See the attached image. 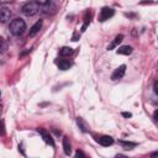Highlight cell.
<instances>
[{"label":"cell","mask_w":158,"mask_h":158,"mask_svg":"<svg viewBox=\"0 0 158 158\" xmlns=\"http://www.w3.org/2000/svg\"><path fill=\"white\" fill-rule=\"evenodd\" d=\"M153 88H154V93L158 95V80L154 83V86H153Z\"/></svg>","instance_id":"e0dca14e"},{"label":"cell","mask_w":158,"mask_h":158,"mask_svg":"<svg viewBox=\"0 0 158 158\" xmlns=\"http://www.w3.org/2000/svg\"><path fill=\"white\" fill-rule=\"evenodd\" d=\"M125 72H126V65L122 64V65H120L117 69L114 70V73H112V75H111V79H112V80H120V79L125 75Z\"/></svg>","instance_id":"5b68a950"},{"label":"cell","mask_w":158,"mask_h":158,"mask_svg":"<svg viewBox=\"0 0 158 158\" xmlns=\"http://www.w3.org/2000/svg\"><path fill=\"white\" fill-rule=\"evenodd\" d=\"M77 122H78V125L80 126V128H81V131H88V126H86V123L83 121V118H80V117H78V120H77Z\"/></svg>","instance_id":"5bb4252c"},{"label":"cell","mask_w":158,"mask_h":158,"mask_svg":"<svg viewBox=\"0 0 158 158\" xmlns=\"http://www.w3.org/2000/svg\"><path fill=\"white\" fill-rule=\"evenodd\" d=\"M63 149H64V153H65L67 156H69V154L72 153L70 143H69V141H68V138H67V137H64V138H63Z\"/></svg>","instance_id":"4fadbf2b"},{"label":"cell","mask_w":158,"mask_h":158,"mask_svg":"<svg viewBox=\"0 0 158 158\" xmlns=\"http://www.w3.org/2000/svg\"><path fill=\"white\" fill-rule=\"evenodd\" d=\"M38 9H40V5L36 1H30V2H26L21 7V11L26 16H33V15H36L38 12Z\"/></svg>","instance_id":"7a4b0ae2"},{"label":"cell","mask_w":158,"mask_h":158,"mask_svg":"<svg viewBox=\"0 0 158 158\" xmlns=\"http://www.w3.org/2000/svg\"><path fill=\"white\" fill-rule=\"evenodd\" d=\"M70 65H72V63H70L69 60H67V59H59V60H58V67H59V69H62V70L69 69Z\"/></svg>","instance_id":"8fae6325"},{"label":"cell","mask_w":158,"mask_h":158,"mask_svg":"<svg viewBox=\"0 0 158 158\" xmlns=\"http://www.w3.org/2000/svg\"><path fill=\"white\" fill-rule=\"evenodd\" d=\"M38 132L41 133V136L43 137V139H44V142H46V143H48V144H51V146H54V142H53L52 137L49 136V133H48L46 130H43V128H40V130H38Z\"/></svg>","instance_id":"52a82bcc"},{"label":"cell","mask_w":158,"mask_h":158,"mask_svg":"<svg viewBox=\"0 0 158 158\" xmlns=\"http://www.w3.org/2000/svg\"><path fill=\"white\" fill-rule=\"evenodd\" d=\"M77 156H78V157H79V156H81V157H86L85 153H83L81 151H77Z\"/></svg>","instance_id":"ffe728a7"},{"label":"cell","mask_w":158,"mask_h":158,"mask_svg":"<svg viewBox=\"0 0 158 158\" xmlns=\"http://www.w3.org/2000/svg\"><path fill=\"white\" fill-rule=\"evenodd\" d=\"M117 53L118 54H123V56H128L132 53V47L130 46H121L117 48Z\"/></svg>","instance_id":"30bf717a"},{"label":"cell","mask_w":158,"mask_h":158,"mask_svg":"<svg viewBox=\"0 0 158 158\" xmlns=\"http://www.w3.org/2000/svg\"><path fill=\"white\" fill-rule=\"evenodd\" d=\"M59 54H60L62 57H69V56L73 54V49H72L70 47H62V48L59 49Z\"/></svg>","instance_id":"7c38bea8"},{"label":"cell","mask_w":158,"mask_h":158,"mask_svg":"<svg viewBox=\"0 0 158 158\" xmlns=\"http://www.w3.org/2000/svg\"><path fill=\"white\" fill-rule=\"evenodd\" d=\"M151 156H152V157H156V156H158V152H154V153H152Z\"/></svg>","instance_id":"7402d4cb"},{"label":"cell","mask_w":158,"mask_h":158,"mask_svg":"<svg viewBox=\"0 0 158 158\" xmlns=\"http://www.w3.org/2000/svg\"><path fill=\"white\" fill-rule=\"evenodd\" d=\"M98 141H99V143H100L101 146H105V147H109V146H111V144L114 143V139H112V137H110V136H101Z\"/></svg>","instance_id":"ba28073f"},{"label":"cell","mask_w":158,"mask_h":158,"mask_svg":"<svg viewBox=\"0 0 158 158\" xmlns=\"http://www.w3.org/2000/svg\"><path fill=\"white\" fill-rule=\"evenodd\" d=\"M114 14H115L114 9H111V7H109V6H104V7L100 10L99 21H100V22H104V21L109 20L110 17H112V16H114Z\"/></svg>","instance_id":"3957f363"},{"label":"cell","mask_w":158,"mask_h":158,"mask_svg":"<svg viewBox=\"0 0 158 158\" xmlns=\"http://www.w3.org/2000/svg\"><path fill=\"white\" fill-rule=\"evenodd\" d=\"M42 23H43V22H42V20H38V21H37V22H36V23L30 28L28 36H30V37H35V36L40 32V30H41V27H42Z\"/></svg>","instance_id":"8992f818"},{"label":"cell","mask_w":158,"mask_h":158,"mask_svg":"<svg viewBox=\"0 0 158 158\" xmlns=\"http://www.w3.org/2000/svg\"><path fill=\"white\" fill-rule=\"evenodd\" d=\"M122 116H125V117H131L132 115H131V112H122Z\"/></svg>","instance_id":"44dd1931"},{"label":"cell","mask_w":158,"mask_h":158,"mask_svg":"<svg viewBox=\"0 0 158 158\" xmlns=\"http://www.w3.org/2000/svg\"><path fill=\"white\" fill-rule=\"evenodd\" d=\"M120 144L126 147V149H131V147L136 146V143H133V142H125V141H120Z\"/></svg>","instance_id":"9a60e30c"},{"label":"cell","mask_w":158,"mask_h":158,"mask_svg":"<svg viewBox=\"0 0 158 158\" xmlns=\"http://www.w3.org/2000/svg\"><path fill=\"white\" fill-rule=\"evenodd\" d=\"M35 1H36L38 5H47L51 0H35Z\"/></svg>","instance_id":"2e32d148"},{"label":"cell","mask_w":158,"mask_h":158,"mask_svg":"<svg viewBox=\"0 0 158 158\" xmlns=\"http://www.w3.org/2000/svg\"><path fill=\"white\" fill-rule=\"evenodd\" d=\"M1 42H2V48H1V52H2V53H4V52H5V51H6V44H5V41H4V40H2V41H1Z\"/></svg>","instance_id":"d6986e66"},{"label":"cell","mask_w":158,"mask_h":158,"mask_svg":"<svg viewBox=\"0 0 158 158\" xmlns=\"http://www.w3.org/2000/svg\"><path fill=\"white\" fill-rule=\"evenodd\" d=\"M9 30H10V32H11L14 36H21V35L25 32V30H26V23H25V21H23L22 19H20V17L14 19V20L10 22V25H9Z\"/></svg>","instance_id":"6da1fadb"},{"label":"cell","mask_w":158,"mask_h":158,"mask_svg":"<svg viewBox=\"0 0 158 158\" xmlns=\"http://www.w3.org/2000/svg\"><path fill=\"white\" fill-rule=\"evenodd\" d=\"M122 40H123V35H117L115 38H114V41L110 43V46L107 47V49L110 51V49H114L115 47H117L118 46V43H121L122 42Z\"/></svg>","instance_id":"9c48e42d"},{"label":"cell","mask_w":158,"mask_h":158,"mask_svg":"<svg viewBox=\"0 0 158 158\" xmlns=\"http://www.w3.org/2000/svg\"><path fill=\"white\" fill-rule=\"evenodd\" d=\"M10 17H11V11H10V9H9L5 4H2V5L0 6V20H1V22H2V23L7 22V21L10 20Z\"/></svg>","instance_id":"277c9868"},{"label":"cell","mask_w":158,"mask_h":158,"mask_svg":"<svg viewBox=\"0 0 158 158\" xmlns=\"http://www.w3.org/2000/svg\"><path fill=\"white\" fill-rule=\"evenodd\" d=\"M153 118H154L156 121H158V109L154 111V114H153Z\"/></svg>","instance_id":"ac0fdd59"}]
</instances>
